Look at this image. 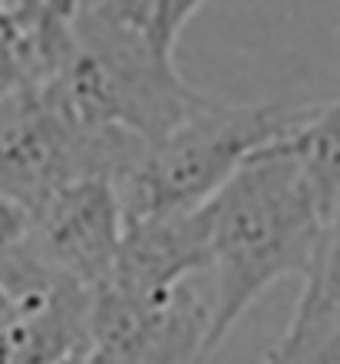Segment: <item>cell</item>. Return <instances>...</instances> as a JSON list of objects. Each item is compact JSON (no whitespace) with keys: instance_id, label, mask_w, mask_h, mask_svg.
<instances>
[{"instance_id":"5","label":"cell","mask_w":340,"mask_h":364,"mask_svg":"<svg viewBox=\"0 0 340 364\" xmlns=\"http://www.w3.org/2000/svg\"><path fill=\"white\" fill-rule=\"evenodd\" d=\"M205 235L199 205L179 212H152L123 222L113 275L119 285H169L202 275Z\"/></svg>"},{"instance_id":"6","label":"cell","mask_w":340,"mask_h":364,"mask_svg":"<svg viewBox=\"0 0 340 364\" xmlns=\"http://www.w3.org/2000/svg\"><path fill=\"white\" fill-rule=\"evenodd\" d=\"M57 278L43 252L37 209L0 189V291L10 301H33L57 291Z\"/></svg>"},{"instance_id":"3","label":"cell","mask_w":340,"mask_h":364,"mask_svg":"<svg viewBox=\"0 0 340 364\" xmlns=\"http://www.w3.org/2000/svg\"><path fill=\"white\" fill-rule=\"evenodd\" d=\"M212 315L199 275L169 285L103 282L89 295L86 364H208Z\"/></svg>"},{"instance_id":"11","label":"cell","mask_w":340,"mask_h":364,"mask_svg":"<svg viewBox=\"0 0 340 364\" xmlns=\"http://www.w3.org/2000/svg\"><path fill=\"white\" fill-rule=\"evenodd\" d=\"M13 311H17V301H10V298L0 291V321H7Z\"/></svg>"},{"instance_id":"4","label":"cell","mask_w":340,"mask_h":364,"mask_svg":"<svg viewBox=\"0 0 340 364\" xmlns=\"http://www.w3.org/2000/svg\"><path fill=\"white\" fill-rule=\"evenodd\" d=\"M33 209L57 285L93 295L113 275L123 235V209L109 179L73 176L53 186Z\"/></svg>"},{"instance_id":"10","label":"cell","mask_w":340,"mask_h":364,"mask_svg":"<svg viewBox=\"0 0 340 364\" xmlns=\"http://www.w3.org/2000/svg\"><path fill=\"white\" fill-rule=\"evenodd\" d=\"M20 80V57H17V33H13V14L0 10V90Z\"/></svg>"},{"instance_id":"1","label":"cell","mask_w":340,"mask_h":364,"mask_svg":"<svg viewBox=\"0 0 340 364\" xmlns=\"http://www.w3.org/2000/svg\"><path fill=\"white\" fill-rule=\"evenodd\" d=\"M205 235V298L212 345L281 278H304L324 232L301 166L274 136L248 156L205 202H199Z\"/></svg>"},{"instance_id":"7","label":"cell","mask_w":340,"mask_h":364,"mask_svg":"<svg viewBox=\"0 0 340 364\" xmlns=\"http://www.w3.org/2000/svg\"><path fill=\"white\" fill-rule=\"evenodd\" d=\"M278 143L297 159L327 222L340 209V100L301 106Z\"/></svg>"},{"instance_id":"12","label":"cell","mask_w":340,"mask_h":364,"mask_svg":"<svg viewBox=\"0 0 340 364\" xmlns=\"http://www.w3.org/2000/svg\"><path fill=\"white\" fill-rule=\"evenodd\" d=\"M165 7H169V0H165ZM165 27H169V20H165ZM169 33H172V30H169ZM172 37H175V33H172ZM175 40H179V37H175Z\"/></svg>"},{"instance_id":"8","label":"cell","mask_w":340,"mask_h":364,"mask_svg":"<svg viewBox=\"0 0 340 364\" xmlns=\"http://www.w3.org/2000/svg\"><path fill=\"white\" fill-rule=\"evenodd\" d=\"M340 318V209L324 222L321 242L311 259V269L301 278V298L294 308L287 331L281 335L284 345L311 338L334 325Z\"/></svg>"},{"instance_id":"2","label":"cell","mask_w":340,"mask_h":364,"mask_svg":"<svg viewBox=\"0 0 340 364\" xmlns=\"http://www.w3.org/2000/svg\"><path fill=\"white\" fill-rule=\"evenodd\" d=\"M301 106H238L199 96L192 109L155 139H136L113 169L126 219L179 212L205 202L248 156L281 136Z\"/></svg>"},{"instance_id":"9","label":"cell","mask_w":340,"mask_h":364,"mask_svg":"<svg viewBox=\"0 0 340 364\" xmlns=\"http://www.w3.org/2000/svg\"><path fill=\"white\" fill-rule=\"evenodd\" d=\"M265 364H340V318L311 338H301L291 345L278 341L268 351Z\"/></svg>"}]
</instances>
